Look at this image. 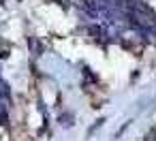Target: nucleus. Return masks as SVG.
Wrapping results in <instances>:
<instances>
[]
</instances>
